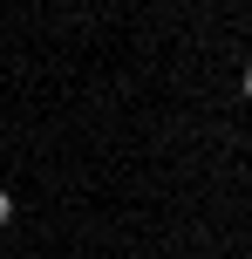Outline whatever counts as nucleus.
<instances>
[{"label": "nucleus", "mask_w": 252, "mask_h": 259, "mask_svg": "<svg viewBox=\"0 0 252 259\" xmlns=\"http://www.w3.org/2000/svg\"><path fill=\"white\" fill-rule=\"evenodd\" d=\"M0 225H14V191H0Z\"/></svg>", "instance_id": "obj_1"}, {"label": "nucleus", "mask_w": 252, "mask_h": 259, "mask_svg": "<svg viewBox=\"0 0 252 259\" xmlns=\"http://www.w3.org/2000/svg\"><path fill=\"white\" fill-rule=\"evenodd\" d=\"M239 89H245V96H252V62H245V82H239Z\"/></svg>", "instance_id": "obj_2"}]
</instances>
